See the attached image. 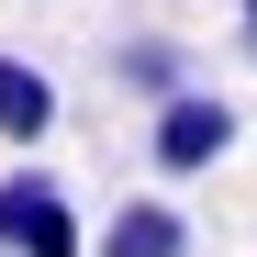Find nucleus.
<instances>
[{
  "label": "nucleus",
  "mask_w": 257,
  "mask_h": 257,
  "mask_svg": "<svg viewBox=\"0 0 257 257\" xmlns=\"http://www.w3.org/2000/svg\"><path fill=\"white\" fill-rule=\"evenodd\" d=\"M224 146H235V101H224V90H168V101H157V135H146V157L168 168V179H201Z\"/></svg>",
  "instance_id": "nucleus-1"
},
{
  "label": "nucleus",
  "mask_w": 257,
  "mask_h": 257,
  "mask_svg": "<svg viewBox=\"0 0 257 257\" xmlns=\"http://www.w3.org/2000/svg\"><path fill=\"white\" fill-rule=\"evenodd\" d=\"M0 257H78V212L45 168H12L0 179Z\"/></svg>",
  "instance_id": "nucleus-2"
},
{
  "label": "nucleus",
  "mask_w": 257,
  "mask_h": 257,
  "mask_svg": "<svg viewBox=\"0 0 257 257\" xmlns=\"http://www.w3.org/2000/svg\"><path fill=\"white\" fill-rule=\"evenodd\" d=\"M56 135V78L34 56H0V146H45Z\"/></svg>",
  "instance_id": "nucleus-3"
},
{
  "label": "nucleus",
  "mask_w": 257,
  "mask_h": 257,
  "mask_svg": "<svg viewBox=\"0 0 257 257\" xmlns=\"http://www.w3.org/2000/svg\"><path fill=\"white\" fill-rule=\"evenodd\" d=\"M101 257H190V224L168 201H123L112 224H101Z\"/></svg>",
  "instance_id": "nucleus-4"
},
{
  "label": "nucleus",
  "mask_w": 257,
  "mask_h": 257,
  "mask_svg": "<svg viewBox=\"0 0 257 257\" xmlns=\"http://www.w3.org/2000/svg\"><path fill=\"white\" fill-rule=\"evenodd\" d=\"M112 67H123V90H146V101H168V90H190V67H179V45H157V34H135V45H123Z\"/></svg>",
  "instance_id": "nucleus-5"
},
{
  "label": "nucleus",
  "mask_w": 257,
  "mask_h": 257,
  "mask_svg": "<svg viewBox=\"0 0 257 257\" xmlns=\"http://www.w3.org/2000/svg\"><path fill=\"white\" fill-rule=\"evenodd\" d=\"M246 45H257V0H246Z\"/></svg>",
  "instance_id": "nucleus-6"
}]
</instances>
